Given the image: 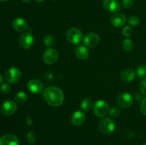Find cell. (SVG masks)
Instances as JSON below:
<instances>
[{
    "mask_svg": "<svg viewBox=\"0 0 146 145\" xmlns=\"http://www.w3.org/2000/svg\"><path fill=\"white\" fill-rule=\"evenodd\" d=\"M43 97L46 102L54 107L61 106L64 101V92L56 86L47 87L43 91Z\"/></svg>",
    "mask_w": 146,
    "mask_h": 145,
    "instance_id": "6da1fadb",
    "label": "cell"
},
{
    "mask_svg": "<svg viewBox=\"0 0 146 145\" xmlns=\"http://www.w3.org/2000/svg\"><path fill=\"white\" fill-rule=\"evenodd\" d=\"M98 129L104 134H111L115 131V122L111 118L104 117L101 119L98 124Z\"/></svg>",
    "mask_w": 146,
    "mask_h": 145,
    "instance_id": "7a4b0ae2",
    "label": "cell"
},
{
    "mask_svg": "<svg viewBox=\"0 0 146 145\" xmlns=\"http://www.w3.org/2000/svg\"><path fill=\"white\" fill-rule=\"evenodd\" d=\"M94 112L98 117H104L109 112V105L105 100H99L94 104Z\"/></svg>",
    "mask_w": 146,
    "mask_h": 145,
    "instance_id": "3957f363",
    "label": "cell"
},
{
    "mask_svg": "<svg viewBox=\"0 0 146 145\" xmlns=\"http://www.w3.org/2000/svg\"><path fill=\"white\" fill-rule=\"evenodd\" d=\"M66 38L70 43L73 44H78L81 43L84 38L82 31L77 28H71L67 31Z\"/></svg>",
    "mask_w": 146,
    "mask_h": 145,
    "instance_id": "277c9868",
    "label": "cell"
},
{
    "mask_svg": "<svg viewBox=\"0 0 146 145\" xmlns=\"http://www.w3.org/2000/svg\"><path fill=\"white\" fill-rule=\"evenodd\" d=\"M58 53L56 49L48 48L43 53L42 59L44 63L46 65H53L58 61Z\"/></svg>",
    "mask_w": 146,
    "mask_h": 145,
    "instance_id": "5b68a950",
    "label": "cell"
},
{
    "mask_svg": "<svg viewBox=\"0 0 146 145\" xmlns=\"http://www.w3.org/2000/svg\"><path fill=\"white\" fill-rule=\"evenodd\" d=\"M134 98L128 92H123L118 96L116 100L117 105L121 108H128L133 103Z\"/></svg>",
    "mask_w": 146,
    "mask_h": 145,
    "instance_id": "8992f818",
    "label": "cell"
},
{
    "mask_svg": "<svg viewBox=\"0 0 146 145\" xmlns=\"http://www.w3.org/2000/svg\"><path fill=\"white\" fill-rule=\"evenodd\" d=\"M17 103L11 100H7L4 101L0 107V111H1V114L6 115V116H10V115H14L17 112Z\"/></svg>",
    "mask_w": 146,
    "mask_h": 145,
    "instance_id": "52a82bcc",
    "label": "cell"
},
{
    "mask_svg": "<svg viewBox=\"0 0 146 145\" xmlns=\"http://www.w3.org/2000/svg\"><path fill=\"white\" fill-rule=\"evenodd\" d=\"M21 71L16 67L10 68L5 72V80L9 83H16L21 79Z\"/></svg>",
    "mask_w": 146,
    "mask_h": 145,
    "instance_id": "ba28073f",
    "label": "cell"
},
{
    "mask_svg": "<svg viewBox=\"0 0 146 145\" xmlns=\"http://www.w3.org/2000/svg\"><path fill=\"white\" fill-rule=\"evenodd\" d=\"M101 37L98 34L94 32L88 33L84 38V43L85 45L88 48H94L100 44Z\"/></svg>",
    "mask_w": 146,
    "mask_h": 145,
    "instance_id": "9c48e42d",
    "label": "cell"
},
{
    "mask_svg": "<svg viewBox=\"0 0 146 145\" xmlns=\"http://www.w3.org/2000/svg\"><path fill=\"white\" fill-rule=\"evenodd\" d=\"M20 45L24 49H29L34 45V38L30 32L23 33L19 38Z\"/></svg>",
    "mask_w": 146,
    "mask_h": 145,
    "instance_id": "30bf717a",
    "label": "cell"
},
{
    "mask_svg": "<svg viewBox=\"0 0 146 145\" xmlns=\"http://www.w3.org/2000/svg\"><path fill=\"white\" fill-rule=\"evenodd\" d=\"M27 88L30 92L34 94L41 93L44 90V84L38 79L30 80L27 83Z\"/></svg>",
    "mask_w": 146,
    "mask_h": 145,
    "instance_id": "8fae6325",
    "label": "cell"
},
{
    "mask_svg": "<svg viewBox=\"0 0 146 145\" xmlns=\"http://www.w3.org/2000/svg\"><path fill=\"white\" fill-rule=\"evenodd\" d=\"M103 6L110 13L116 14L121 10V4L118 0H104Z\"/></svg>",
    "mask_w": 146,
    "mask_h": 145,
    "instance_id": "7c38bea8",
    "label": "cell"
},
{
    "mask_svg": "<svg viewBox=\"0 0 146 145\" xmlns=\"http://www.w3.org/2000/svg\"><path fill=\"white\" fill-rule=\"evenodd\" d=\"M127 21V18L125 14L116 13L114 14L111 18V24L115 28H119L122 27L125 25Z\"/></svg>",
    "mask_w": 146,
    "mask_h": 145,
    "instance_id": "4fadbf2b",
    "label": "cell"
},
{
    "mask_svg": "<svg viewBox=\"0 0 146 145\" xmlns=\"http://www.w3.org/2000/svg\"><path fill=\"white\" fill-rule=\"evenodd\" d=\"M0 145H19V141L15 135L7 134L0 138Z\"/></svg>",
    "mask_w": 146,
    "mask_h": 145,
    "instance_id": "5bb4252c",
    "label": "cell"
},
{
    "mask_svg": "<svg viewBox=\"0 0 146 145\" xmlns=\"http://www.w3.org/2000/svg\"><path fill=\"white\" fill-rule=\"evenodd\" d=\"M28 23L22 18H17L13 20L12 27L18 32H24L28 28Z\"/></svg>",
    "mask_w": 146,
    "mask_h": 145,
    "instance_id": "9a60e30c",
    "label": "cell"
},
{
    "mask_svg": "<svg viewBox=\"0 0 146 145\" xmlns=\"http://www.w3.org/2000/svg\"><path fill=\"white\" fill-rule=\"evenodd\" d=\"M71 123L75 126H81L85 122L86 115L84 112L77 110L71 116Z\"/></svg>",
    "mask_w": 146,
    "mask_h": 145,
    "instance_id": "2e32d148",
    "label": "cell"
},
{
    "mask_svg": "<svg viewBox=\"0 0 146 145\" xmlns=\"http://www.w3.org/2000/svg\"><path fill=\"white\" fill-rule=\"evenodd\" d=\"M75 54L77 58L81 60V61H85L88 58L90 53L86 47L84 46V45H79L76 48Z\"/></svg>",
    "mask_w": 146,
    "mask_h": 145,
    "instance_id": "e0dca14e",
    "label": "cell"
},
{
    "mask_svg": "<svg viewBox=\"0 0 146 145\" xmlns=\"http://www.w3.org/2000/svg\"><path fill=\"white\" fill-rule=\"evenodd\" d=\"M136 75V72L132 69L123 70L120 74L121 80L125 82H132L135 80Z\"/></svg>",
    "mask_w": 146,
    "mask_h": 145,
    "instance_id": "ac0fdd59",
    "label": "cell"
},
{
    "mask_svg": "<svg viewBox=\"0 0 146 145\" xmlns=\"http://www.w3.org/2000/svg\"><path fill=\"white\" fill-rule=\"evenodd\" d=\"M14 100L17 102L19 104H24L28 100V95L26 92H22V91H20L18 92L14 96Z\"/></svg>",
    "mask_w": 146,
    "mask_h": 145,
    "instance_id": "d6986e66",
    "label": "cell"
},
{
    "mask_svg": "<svg viewBox=\"0 0 146 145\" xmlns=\"http://www.w3.org/2000/svg\"><path fill=\"white\" fill-rule=\"evenodd\" d=\"M94 104L92 101L90 99H84L83 100L82 102H81V109L86 112H88L91 110L92 108H94Z\"/></svg>",
    "mask_w": 146,
    "mask_h": 145,
    "instance_id": "ffe728a7",
    "label": "cell"
},
{
    "mask_svg": "<svg viewBox=\"0 0 146 145\" xmlns=\"http://www.w3.org/2000/svg\"><path fill=\"white\" fill-rule=\"evenodd\" d=\"M136 75L138 79L143 80L146 78V65H141L137 68Z\"/></svg>",
    "mask_w": 146,
    "mask_h": 145,
    "instance_id": "44dd1931",
    "label": "cell"
},
{
    "mask_svg": "<svg viewBox=\"0 0 146 145\" xmlns=\"http://www.w3.org/2000/svg\"><path fill=\"white\" fill-rule=\"evenodd\" d=\"M123 48L127 52L131 51L134 48V43L129 38H125L123 41Z\"/></svg>",
    "mask_w": 146,
    "mask_h": 145,
    "instance_id": "7402d4cb",
    "label": "cell"
},
{
    "mask_svg": "<svg viewBox=\"0 0 146 145\" xmlns=\"http://www.w3.org/2000/svg\"><path fill=\"white\" fill-rule=\"evenodd\" d=\"M44 44L46 46L51 48L55 44V38L52 35H47L44 38Z\"/></svg>",
    "mask_w": 146,
    "mask_h": 145,
    "instance_id": "603a6c76",
    "label": "cell"
},
{
    "mask_svg": "<svg viewBox=\"0 0 146 145\" xmlns=\"http://www.w3.org/2000/svg\"><path fill=\"white\" fill-rule=\"evenodd\" d=\"M140 18L138 16L135 15L131 16L129 18H128V23L132 26H138L140 24Z\"/></svg>",
    "mask_w": 146,
    "mask_h": 145,
    "instance_id": "cb8c5ba5",
    "label": "cell"
},
{
    "mask_svg": "<svg viewBox=\"0 0 146 145\" xmlns=\"http://www.w3.org/2000/svg\"><path fill=\"white\" fill-rule=\"evenodd\" d=\"M26 139H27V141L31 144H34V143L36 141V137L35 134L34 133L31 131H29L27 133V135H26Z\"/></svg>",
    "mask_w": 146,
    "mask_h": 145,
    "instance_id": "d4e9b609",
    "label": "cell"
},
{
    "mask_svg": "<svg viewBox=\"0 0 146 145\" xmlns=\"http://www.w3.org/2000/svg\"><path fill=\"white\" fill-rule=\"evenodd\" d=\"M110 115L112 118H117L120 115H121V110L117 107H114L110 110Z\"/></svg>",
    "mask_w": 146,
    "mask_h": 145,
    "instance_id": "484cf974",
    "label": "cell"
},
{
    "mask_svg": "<svg viewBox=\"0 0 146 145\" xmlns=\"http://www.w3.org/2000/svg\"><path fill=\"white\" fill-rule=\"evenodd\" d=\"M1 91L4 94H7L9 92H10L11 90V86L9 82H7V83H3L2 85H1Z\"/></svg>",
    "mask_w": 146,
    "mask_h": 145,
    "instance_id": "4316f807",
    "label": "cell"
},
{
    "mask_svg": "<svg viewBox=\"0 0 146 145\" xmlns=\"http://www.w3.org/2000/svg\"><path fill=\"white\" fill-rule=\"evenodd\" d=\"M139 89L141 94L143 95H146V78L141 80L139 85Z\"/></svg>",
    "mask_w": 146,
    "mask_h": 145,
    "instance_id": "83f0119b",
    "label": "cell"
},
{
    "mask_svg": "<svg viewBox=\"0 0 146 145\" xmlns=\"http://www.w3.org/2000/svg\"><path fill=\"white\" fill-rule=\"evenodd\" d=\"M122 34L124 36L129 37L130 36H131V34H132V28H131L130 26H125L123 28Z\"/></svg>",
    "mask_w": 146,
    "mask_h": 145,
    "instance_id": "f1b7e54d",
    "label": "cell"
},
{
    "mask_svg": "<svg viewBox=\"0 0 146 145\" xmlns=\"http://www.w3.org/2000/svg\"><path fill=\"white\" fill-rule=\"evenodd\" d=\"M134 0H123V7L125 9H129L133 5Z\"/></svg>",
    "mask_w": 146,
    "mask_h": 145,
    "instance_id": "f546056e",
    "label": "cell"
},
{
    "mask_svg": "<svg viewBox=\"0 0 146 145\" xmlns=\"http://www.w3.org/2000/svg\"><path fill=\"white\" fill-rule=\"evenodd\" d=\"M141 112L144 115H146V98H143L141 102Z\"/></svg>",
    "mask_w": 146,
    "mask_h": 145,
    "instance_id": "4dcf8cb0",
    "label": "cell"
},
{
    "mask_svg": "<svg viewBox=\"0 0 146 145\" xmlns=\"http://www.w3.org/2000/svg\"><path fill=\"white\" fill-rule=\"evenodd\" d=\"M26 122H27V125H29V126H31V125H32V123H33L32 119H31V117H30V116L27 117V119H26Z\"/></svg>",
    "mask_w": 146,
    "mask_h": 145,
    "instance_id": "1f68e13d",
    "label": "cell"
},
{
    "mask_svg": "<svg viewBox=\"0 0 146 145\" xmlns=\"http://www.w3.org/2000/svg\"><path fill=\"white\" fill-rule=\"evenodd\" d=\"M135 99L138 101L142 100L143 99V95H140V94H135Z\"/></svg>",
    "mask_w": 146,
    "mask_h": 145,
    "instance_id": "d6a6232c",
    "label": "cell"
},
{
    "mask_svg": "<svg viewBox=\"0 0 146 145\" xmlns=\"http://www.w3.org/2000/svg\"><path fill=\"white\" fill-rule=\"evenodd\" d=\"M3 80H4V78H3V76H2V75H1V74L0 73V84H1V83H2V82H3Z\"/></svg>",
    "mask_w": 146,
    "mask_h": 145,
    "instance_id": "836d02e7",
    "label": "cell"
},
{
    "mask_svg": "<svg viewBox=\"0 0 146 145\" xmlns=\"http://www.w3.org/2000/svg\"><path fill=\"white\" fill-rule=\"evenodd\" d=\"M21 1L24 3H29L30 1H31V0H21Z\"/></svg>",
    "mask_w": 146,
    "mask_h": 145,
    "instance_id": "e575fe53",
    "label": "cell"
},
{
    "mask_svg": "<svg viewBox=\"0 0 146 145\" xmlns=\"http://www.w3.org/2000/svg\"><path fill=\"white\" fill-rule=\"evenodd\" d=\"M35 1H36V2H42L44 0H35Z\"/></svg>",
    "mask_w": 146,
    "mask_h": 145,
    "instance_id": "d590c367",
    "label": "cell"
},
{
    "mask_svg": "<svg viewBox=\"0 0 146 145\" xmlns=\"http://www.w3.org/2000/svg\"><path fill=\"white\" fill-rule=\"evenodd\" d=\"M8 1V0H0V1Z\"/></svg>",
    "mask_w": 146,
    "mask_h": 145,
    "instance_id": "8d00e7d4",
    "label": "cell"
},
{
    "mask_svg": "<svg viewBox=\"0 0 146 145\" xmlns=\"http://www.w3.org/2000/svg\"><path fill=\"white\" fill-rule=\"evenodd\" d=\"M143 145H146V143H145V144H143Z\"/></svg>",
    "mask_w": 146,
    "mask_h": 145,
    "instance_id": "74e56055",
    "label": "cell"
},
{
    "mask_svg": "<svg viewBox=\"0 0 146 145\" xmlns=\"http://www.w3.org/2000/svg\"><path fill=\"white\" fill-rule=\"evenodd\" d=\"M53 1H56V0H53Z\"/></svg>",
    "mask_w": 146,
    "mask_h": 145,
    "instance_id": "f35d334b",
    "label": "cell"
}]
</instances>
